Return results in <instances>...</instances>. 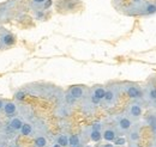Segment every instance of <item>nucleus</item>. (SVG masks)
<instances>
[{
	"mask_svg": "<svg viewBox=\"0 0 156 147\" xmlns=\"http://www.w3.org/2000/svg\"><path fill=\"white\" fill-rule=\"evenodd\" d=\"M85 87L83 85H73L66 92V101L69 104H73L85 96Z\"/></svg>",
	"mask_w": 156,
	"mask_h": 147,
	"instance_id": "obj_1",
	"label": "nucleus"
},
{
	"mask_svg": "<svg viewBox=\"0 0 156 147\" xmlns=\"http://www.w3.org/2000/svg\"><path fill=\"white\" fill-rule=\"evenodd\" d=\"M124 90L126 92V94L133 101H139V99H142L144 97V91L137 84H131V83L130 84H125Z\"/></svg>",
	"mask_w": 156,
	"mask_h": 147,
	"instance_id": "obj_2",
	"label": "nucleus"
},
{
	"mask_svg": "<svg viewBox=\"0 0 156 147\" xmlns=\"http://www.w3.org/2000/svg\"><path fill=\"white\" fill-rule=\"evenodd\" d=\"M115 125L120 133H127L133 126V121L127 115H119L115 118Z\"/></svg>",
	"mask_w": 156,
	"mask_h": 147,
	"instance_id": "obj_3",
	"label": "nucleus"
},
{
	"mask_svg": "<svg viewBox=\"0 0 156 147\" xmlns=\"http://www.w3.org/2000/svg\"><path fill=\"white\" fill-rule=\"evenodd\" d=\"M118 97H119V91L117 86H109L108 89H106V94L102 102L106 107H113L117 103Z\"/></svg>",
	"mask_w": 156,
	"mask_h": 147,
	"instance_id": "obj_4",
	"label": "nucleus"
},
{
	"mask_svg": "<svg viewBox=\"0 0 156 147\" xmlns=\"http://www.w3.org/2000/svg\"><path fill=\"white\" fill-rule=\"evenodd\" d=\"M16 43V36L7 30L0 32V49H7Z\"/></svg>",
	"mask_w": 156,
	"mask_h": 147,
	"instance_id": "obj_5",
	"label": "nucleus"
},
{
	"mask_svg": "<svg viewBox=\"0 0 156 147\" xmlns=\"http://www.w3.org/2000/svg\"><path fill=\"white\" fill-rule=\"evenodd\" d=\"M126 115L133 121V120H138L142 117L143 115V107L138 103V102H133L131 104H129L127 109H126Z\"/></svg>",
	"mask_w": 156,
	"mask_h": 147,
	"instance_id": "obj_6",
	"label": "nucleus"
},
{
	"mask_svg": "<svg viewBox=\"0 0 156 147\" xmlns=\"http://www.w3.org/2000/svg\"><path fill=\"white\" fill-rule=\"evenodd\" d=\"M2 110L4 114L7 116V117H12L17 114V104L13 102V101H7L5 99L4 101V107H2Z\"/></svg>",
	"mask_w": 156,
	"mask_h": 147,
	"instance_id": "obj_7",
	"label": "nucleus"
},
{
	"mask_svg": "<svg viewBox=\"0 0 156 147\" xmlns=\"http://www.w3.org/2000/svg\"><path fill=\"white\" fill-rule=\"evenodd\" d=\"M118 132L117 129H114L113 127H107L102 130V139L107 142H114V140L117 139Z\"/></svg>",
	"mask_w": 156,
	"mask_h": 147,
	"instance_id": "obj_8",
	"label": "nucleus"
},
{
	"mask_svg": "<svg viewBox=\"0 0 156 147\" xmlns=\"http://www.w3.org/2000/svg\"><path fill=\"white\" fill-rule=\"evenodd\" d=\"M127 139L131 144H137L140 139V127L137 125H133L131 129L127 132Z\"/></svg>",
	"mask_w": 156,
	"mask_h": 147,
	"instance_id": "obj_9",
	"label": "nucleus"
},
{
	"mask_svg": "<svg viewBox=\"0 0 156 147\" xmlns=\"http://www.w3.org/2000/svg\"><path fill=\"white\" fill-rule=\"evenodd\" d=\"M149 103H156V86L148 85L144 90V97Z\"/></svg>",
	"mask_w": 156,
	"mask_h": 147,
	"instance_id": "obj_10",
	"label": "nucleus"
},
{
	"mask_svg": "<svg viewBox=\"0 0 156 147\" xmlns=\"http://www.w3.org/2000/svg\"><path fill=\"white\" fill-rule=\"evenodd\" d=\"M105 94H106V87L105 86H101V85H98V86L93 87L91 91H90V96L94 97V98H96L101 103H102V101L105 98Z\"/></svg>",
	"mask_w": 156,
	"mask_h": 147,
	"instance_id": "obj_11",
	"label": "nucleus"
},
{
	"mask_svg": "<svg viewBox=\"0 0 156 147\" xmlns=\"http://www.w3.org/2000/svg\"><path fill=\"white\" fill-rule=\"evenodd\" d=\"M23 123H24V121H23L20 117H18V116H12V117H10V120H9V122H7L10 129H12L13 132H20V129L22 128Z\"/></svg>",
	"mask_w": 156,
	"mask_h": 147,
	"instance_id": "obj_12",
	"label": "nucleus"
},
{
	"mask_svg": "<svg viewBox=\"0 0 156 147\" xmlns=\"http://www.w3.org/2000/svg\"><path fill=\"white\" fill-rule=\"evenodd\" d=\"M89 139L93 142H100L102 140V130H96V129H91L89 127V133H88Z\"/></svg>",
	"mask_w": 156,
	"mask_h": 147,
	"instance_id": "obj_13",
	"label": "nucleus"
},
{
	"mask_svg": "<svg viewBox=\"0 0 156 147\" xmlns=\"http://www.w3.org/2000/svg\"><path fill=\"white\" fill-rule=\"evenodd\" d=\"M20 134L23 136H30L34 134V127L31 126V123L29 122H24L22 128L20 129Z\"/></svg>",
	"mask_w": 156,
	"mask_h": 147,
	"instance_id": "obj_14",
	"label": "nucleus"
},
{
	"mask_svg": "<svg viewBox=\"0 0 156 147\" xmlns=\"http://www.w3.org/2000/svg\"><path fill=\"white\" fill-rule=\"evenodd\" d=\"M34 146L35 147H47L48 146V140L44 135L42 134H39L35 136L34 139Z\"/></svg>",
	"mask_w": 156,
	"mask_h": 147,
	"instance_id": "obj_15",
	"label": "nucleus"
},
{
	"mask_svg": "<svg viewBox=\"0 0 156 147\" xmlns=\"http://www.w3.org/2000/svg\"><path fill=\"white\" fill-rule=\"evenodd\" d=\"M69 147H82V139L77 134L69 136Z\"/></svg>",
	"mask_w": 156,
	"mask_h": 147,
	"instance_id": "obj_16",
	"label": "nucleus"
},
{
	"mask_svg": "<svg viewBox=\"0 0 156 147\" xmlns=\"http://www.w3.org/2000/svg\"><path fill=\"white\" fill-rule=\"evenodd\" d=\"M55 142L61 147H69V135L66 134H59L55 138Z\"/></svg>",
	"mask_w": 156,
	"mask_h": 147,
	"instance_id": "obj_17",
	"label": "nucleus"
},
{
	"mask_svg": "<svg viewBox=\"0 0 156 147\" xmlns=\"http://www.w3.org/2000/svg\"><path fill=\"white\" fill-rule=\"evenodd\" d=\"M143 13L145 16H153L156 13V4L151 2V4H148L145 5V7L143 9Z\"/></svg>",
	"mask_w": 156,
	"mask_h": 147,
	"instance_id": "obj_18",
	"label": "nucleus"
},
{
	"mask_svg": "<svg viewBox=\"0 0 156 147\" xmlns=\"http://www.w3.org/2000/svg\"><path fill=\"white\" fill-rule=\"evenodd\" d=\"M145 121H147V123L150 126V128L154 130V133L156 134V116L155 115H153V114H150L147 118H145Z\"/></svg>",
	"mask_w": 156,
	"mask_h": 147,
	"instance_id": "obj_19",
	"label": "nucleus"
},
{
	"mask_svg": "<svg viewBox=\"0 0 156 147\" xmlns=\"http://www.w3.org/2000/svg\"><path fill=\"white\" fill-rule=\"evenodd\" d=\"M126 141H127V140H126V138H124V136H118L117 139L114 140V142H113V144H114L115 146L120 147V146H124V145L126 144Z\"/></svg>",
	"mask_w": 156,
	"mask_h": 147,
	"instance_id": "obj_20",
	"label": "nucleus"
},
{
	"mask_svg": "<svg viewBox=\"0 0 156 147\" xmlns=\"http://www.w3.org/2000/svg\"><path fill=\"white\" fill-rule=\"evenodd\" d=\"M24 97H25V92L23 91V90H20V91H17L15 93V98H16L17 101H23Z\"/></svg>",
	"mask_w": 156,
	"mask_h": 147,
	"instance_id": "obj_21",
	"label": "nucleus"
},
{
	"mask_svg": "<svg viewBox=\"0 0 156 147\" xmlns=\"http://www.w3.org/2000/svg\"><path fill=\"white\" fill-rule=\"evenodd\" d=\"M102 127H103V125H102L101 122H95V123H93V125L90 126V128L96 129V130H102Z\"/></svg>",
	"mask_w": 156,
	"mask_h": 147,
	"instance_id": "obj_22",
	"label": "nucleus"
},
{
	"mask_svg": "<svg viewBox=\"0 0 156 147\" xmlns=\"http://www.w3.org/2000/svg\"><path fill=\"white\" fill-rule=\"evenodd\" d=\"M46 1L47 0H31L33 5H35V6H42V5L46 4Z\"/></svg>",
	"mask_w": 156,
	"mask_h": 147,
	"instance_id": "obj_23",
	"label": "nucleus"
},
{
	"mask_svg": "<svg viewBox=\"0 0 156 147\" xmlns=\"http://www.w3.org/2000/svg\"><path fill=\"white\" fill-rule=\"evenodd\" d=\"M100 147H118V146H115L114 144L108 142V144H102V145H100Z\"/></svg>",
	"mask_w": 156,
	"mask_h": 147,
	"instance_id": "obj_24",
	"label": "nucleus"
},
{
	"mask_svg": "<svg viewBox=\"0 0 156 147\" xmlns=\"http://www.w3.org/2000/svg\"><path fill=\"white\" fill-rule=\"evenodd\" d=\"M4 101H5V99H1V98H0V111L2 110V107H4Z\"/></svg>",
	"mask_w": 156,
	"mask_h": 147,
	"instance_id": "obj_25",
	"label": "nucleus"
},
{
	"mask_svg": "<svg viewBox=\"0 0 156 147\" xmlns=\"http://www.w3.org/2000/svg\"><path fill=\"white\" fill-rule=\"evenodd\" d=\"M132 1H133L135 4H140V2H143L144 0H132Z\"/></svg>",
	"mask_w": 156,
	"mask_h": 147,
	"instance_id": "obj_26",
	"label": "nucleus"
},
{
	"mask_svg": "<svg viewBox=\"0 0 156 147\" xmlns=\"http://www.w3.org/2000/svg\"><path fill=\"white\" fill-rule=\"evenodd\" d=\"M52 147H61V146H60V145H59V144H57V142H54V144H53V145H52Z\"/></svg>",
	"mask_w": 156,
	"mask_h": 147,
	"instance_id": "obj_27",
	"label": "nucleus"
},
{
	"mask_svg": "<svg viewBox=\"0 0 156 147\" xmlns=\"http://www.w3.org/2000/svg\"><path fill=\"white\" fill-rule=\"evenodd\" d=\"M11 147H17V146H11Z\"/></svg>",
	"mask_w": 156,
	"mask_h": 147,
	"instance_id": "obj_28",
	"label": "nucleus"
}]
</instances>
